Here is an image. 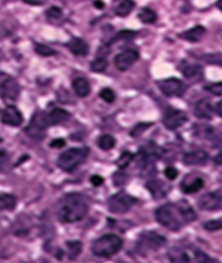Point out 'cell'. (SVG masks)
Here are the masks:
<instances>
[{"mask_svg":"<svg viewBox=\"0 0 222 263\" xmlns=\"http://www.w3.org/2000/svg\"><path fill=\"white\" fill-rule=\"evenodd\" d=\"M134 1L133 0H122L115 7V14L119 17H126L133 11Z\"/></svg>","mask_w":222,"mask_h":263,"instance_id":"24","label":"cell"},{"mask_svg":"<svg viewBox=\"0 0 222 263\" xmlns=\"http://www.w3.org/2000/svg\"><path fill=\"white\" fill-rule=\"evenodd\" d=\"M36 52H37L38 55L44 56V57H48V56H53L56 53L53 49H50V47L47 46V45H43V44H37V45H36Z\"/></svg>","mask_w":222,"mask_h":263,"instance_id":"33","label":"cell"},{"mask_svg":"<svg viewBox=\"0 0 222 263\" xmlns=\"http://www.w3.org/2000/svg\"><path fill=\"white\" fill-rule=\"evenodd\" d=\"M95 6H97V7L98 8H104V2L103 1H99V0H98V1H95Z\"/></svg>","mask_w":222,"mask_h":263,"instance_id":"46","label":"cell"},{"mask_svg":"<svg viewBox=\"0 0 222 263\" xmlns=\"http://www.w3.org/2000/svg\"><path fill=\"white\" fill-rule=\"evenodd\" d=\"M205 35H206V29L203 28V26L197 25L193 29L188 30V31L183 32L181 35V38L188 42H191V43H196V42H200L202 40V38L205 37Z\"/></svg>","mask_w":222,"mask_h":263,"instance_id":"18","label":"cell"},{"mask_svg":"<svg viewBox=\"0 0 222 263\" xmlns=\"http://www.w3.org/2000/svg\"><path fill=\"white\" fill-rule=\"evenodd\" d=\"M1 121L8 126L18 127L23 124V115L14 106H8L2 113Z\"/></svg>","mask_w":222,"mask_h":263,"instance_id":"13","label":"cell"},{"mask_svg":"<svg viewBox=\"0 0 222 263\" xmlns=\"http://www.w3.org/2000/svg\"><path fill=\"white\" fill-rule=\"evenodd\" d=\"M146 187L155 198H164L169 191V186L162 180H150Z\"/></svg>","mask_w":222,"mask_h":263,"instance_id":"16","label":"cell"},{"mask_svg":"<svg viewBox=\"0 0 222 263\" xmlns=\"http://www.w3.org/2000/svg\"><path fill=\"white\" fill-rule=\"evenodd\" d=\"M98 145L104 151H110V149H112L115 146V139L112 135H110V134H104V135L99 137Z\"/></svg>","mask_w":222,"mask_h":263,"instance_id":"27","label":"cell"},{"mask_svg":"<svg viewBox=\"0 0 222 263\" xmlns=\"http://www.w3.org/2000/svg\"><path fill=\"white\" fill-rule=\"evenodd\" d=\"M134 155L130 153V152H124L119 157L118 161H116V165H118L120 169H126L128 165L131 164V161L133 160Z\"/></svg>","mask_w":222,"mask_h":263,"instance_id":"30","label":"cell"},{"mask_svg":"<svg viewBox=\"0 0 222 263\" xmlns=\"http://www.w3.org/2000/svg\"><path fill=\"white\" fill-rule=\"evenodd\" d=\"M164 173H166V177L170 179V180H173V179H176L177 175H178V171H177L176 169H173V167H166Z\"/></svg>","mask_w":222,"mask_h":263,"instance_id":"40","label":"cell"},{"mask_svg":"<svg viewBox=\"0 0 222 263\" xmlns=\"http://www.w3.org/2000/svg\"><path fill=\"white\" fill-rule=\"evenodd\" d=\"M50 126L48 114L44 112H37L32 116L31 121H30L28 128H26V133L29 134L32 139L41 140L46 135L47 128Z\"/></svg>","mask_w":222,"mask_h":263,"instance_id":"5","label":"cell"},{"mask_svg":"<svg viewBox=\"0 0 222 263\" xmlns=\"http://www.w3.org/2000/svg\"><path fill=\"white\" fill-rule=\"evenodd\" d=\"M149 127H150V124H140V125H137V126L131 131V135L132 136L140 135V134H142L144 131L148 130Z\"/></svg>","mask_w":222,"mask_h":263,"instance_id":"37","label":"cell"},{"mask_svg":"<svg viewBox=\"0 0 222 263\" xmlns=\"http://www.w3.org/2000/svg\"><path fill=\"white\" fill-rule=\"evenodd\" d=\"M199 206L206 211L222 210V195L219 192H209L201 197Z\"/></svg>","mask_w":222,"mask_h":263,"instance_id":"10","label":"cell"},{"mask_svg":"<svg viewBox=\"0 0 222 263\" xmlns=\"http://www.w3.org/2000/svg\"><path fill=\"white\" fill-rule=\"evenodd\" d=\"M160 87L161 91L166 96L173 97V96H182L185 91V86L181 80H177L171 77V79L162 80L157 83Z\"/></svg>","mask_w":222,"mask_h":263,"instance_id":"7","label":"cell"},{"mask_svg":"<svg viewBox=\"0 0 222 263\" xmlns=\"http://www.w3.org/2000/svg\"><path fill=\"white\" fill-rule=\"evenodd\" d=\"M16 204V197L8 195V193H0V211L13 210Z\"/></svg>","mask_w":222,"mask_h":263,"instance_id":"25","label":"cell"},{"mask_svg":"<svg viewBox=\"0 0 222 263\" xmlns=\"http://www.w3.org/2000/svg\"><path fill=\"white\" fill-rule=\"evenodd\" d=\"M166 243V237L160 234H156V232H145L140 237L139 244L146 249H160V248L164 247Z\"/></svg>","mask_w":222,"mask_h":263,"instance_id":"11","label":"cell"},{"mask_svg":"<svg viewBox=\"0 0 222 263\" xmlns=\"http://www.w3.org/2000/svg\"><path fill=\"white\" fill-rule=\"evenodd\" d=\"M68 247V252L70 259H76L77 256L80 255L81 250H82V244L79 241H74V242H68L67 243Z\"/></svg>","mask_w":222,"mask_h":263,"instance_id":"29","label":"cell"},{"mask_svg":"<svg viewBox=\"0 0 222 263\" xmlns=\"http://www.w3.org/2000/svg\"><path fill=\"white\" fill-rule=\"evenodd\" d=\"M68 47L69 50L76 56H86L89 51L88 44L83 40H80V38H74V40H71L68 43Z\"/></svg>","mask_w":222,"mask_h":263,"instance_id":"20","label":"cell"},{"mask_svg":"<svg viewBox=\"0 0 222 263\" xmlns=\"http://www.w3.org/2000/svg\"><path fill=\"white\" fill-rule=\"evenodd\" d=\"M183 75H184L185 79L190 81H199L203 76V69L196 64L188 65L187 68L183 69Z\"/></svg>","mask_w":222,"mask_h":263,"instance_id":"23","label":"cell"},{"mask_svg":"<svg viewBox=\"0 0 222 263\" xmlns=\"http://www.w3.org/2000/svg\"><path fill=\"white\" fill-rule=\"evenodd\" d=\"M69 116H70V114H69L67 110L61 108H55L48 114V119H49L50 125H59L67 121Z\"/></svg>","mask_w":222,"mask_h":263,"instance_id":"21","label":"cell"},{"mask_svg":"<svg viewBox=\"0 0 222 263\" xmlns=\"http://www.w3.org/2000/svg\"><path fill=\"white\" fill-rule=\"evenodd\" d=\"M218 7L222 11V0H219V1H218Z\"/></svg>","mask_w":222,"mask_h":263,"instance_id":"47","label":"cell"},{"mask_svg":"<svg viewBox=\"0 0 222 263\" xmlns=\"http://www.w3.org/2000/svg\"><path fill=\"white\" fill-rule=\"evenodd\" d=\"M211 140L213 141V143H214L215 147L222 149V133H217V132L214 131Z\"/></svg>","mask_w":222,"mask_h":263,"instance_id":"39","label":"cell"},{"mask_svg":"<svg viewBox=\"0 0 222 263\" xmlns=\"http://www.w3.org/2000/svg\"><path fill=\"white\" fill-rule=\"evenodd\" d=\"M203 226L208 231H217V230L222 229V220H209V222L203 224Z\"/></svg>","mask_w":222,"mask_h":263,"instance_id":"35","label":"cell"},{"mask_svg":"<svg viewBox=\"0 0 222 263\" xmlns=\"http://www.w3.org/2000/svg\"><path fill=\"white\" fill-rule=\"evenodd\" d=\"M195 115L200 119H205V120H211L213 116V107L209 101L201 100L195 106Z\"/></svg>","mask_w":222,"mask_h":263,"instance_id":"17","label":"cell"},{"mask_svg":"<svg viewBox=\"0 0 222 263\" xmlns=\"http://www.w3.org/2000/svg\"><path fill=\"white\" fill-rule=\"evenodd\" d=\"M187 120V115L182 110H170V112H167L166 118H164V125H166L167 130L173 131L183 126Z\"/></svg>","mask_w":222,"mask_h":263,"instance_id":"12","label":"cell"},{"mask_svg":"<svg viewBox=\"0 0 222 263\" xmlns=\"http://www.w3.org/2000/svg\"><path fill=\"white\" fill-rule=\"evenodd\" d=\"M136 198L125 192H119L112 196L109 200V209L113 214H125L130 211L132 206L136 204Z\"/></svg>","mask_w":222,"mask_h":263,"instance_id":"6","label":"cell"},{"mask_svg":"<svg viewBox=\"0 0 222 263\" xmlns=\"http://www.w3.org/2000/svg\"><path fill=\"white\" fill-rule=\"evenodd\" d=\"M138 18H139L140 20L144 24H154L156 20H157V13L154 10H151V8H148V7H144L142 8V11L139 12V14H138Z\"/></svg>","mask_w":222,"mask_h":263,"instance_id":"26","label":"cell"},{"mask_svg":"<svg viewBox=\"0 0 222 263\" xmlns=\"http://www.w3.org/2000/svg\"><path fill=\"white\" fill-rule=\"evenodd\" d=\"M25 4H29V5H32V6H41V5H44L47 2V0H23Z\"/></svg>","mask_w":222,"mask_h":263,"instance_id":"43","label":"cell"},{"mask_svg":"<svg viewBox=\"0 0 222 263\" xmlns=\"http://www.w3.org/2000/svg\"><path fill=\"white\" fill-rule=\"evenodd\" d=\"M64 145H65V141L63 139H56L50 143V146L54 148H62Z\"/></svg>","mask_w":222,"mask_h":263,"instance_id":"42","label":"cell"},{"mask_svg":"<svg viewBox=\"0 0 222 263\" xmlns=\"http://www.w3.org/2000/svg\"><path fill=\"white\" fill-rule=\"evenodd\" d=\"M205 185V180L201 177H185L182 181L181 187L184 193H195L200 191Z\"/></svg>","mask_w":222,"mask_h":263,"instance_id":"15","label":"cell"},{"mask_svg":"<svg viewBox=\"0 0 222 263\" xmlns=\"http://www.w3.org/2000/svg\"><path fill=\"white\" fill-rule=\"evenodd\" d=\"M20 94V87L14 79H6L0 85V95L6 102H14Z\"/></svg>","mask_w":222,"mask_h":263,"instance_id":"9","label":"cell"},{"mask_svg":"<svg viewBox=\"0 0 222 263\" xmlns=\"http://www.w3.org/2000/svg\"><path fill=\"white\" fill-rule=\"evenodd\" d=\"M91 183L94 186H100V185L104 184V178L100 177V175H93L91 178Z\"/></svg>","mask_w":222,"mask_h":263,"instance_id":"41","label":"cell"},{"mask_svg":"<svg viewBox=\"0 0 222 263\" xmlns=\"http://www.w3.org/2000/svg\"><path fill=\"white\" fill-rule=\"evenodd\" d=\"M207 90L212 92L213 95H217V96H221L222 95V82L213 83V85L207 87Z\"/></svg>","mask_w":222,"mask_h":263,"instance_id":"36","label":"cell"},{"mask_svg":"<svg viewBox=\"0 0 222 263\" xmlns=\"http://www.w3.org/2000/svg\"><path fill=\"white\" fill-rule=\"evenodd\" d=\"M122 240L116 235H104L94 242L92 252L99 258H110L121 249Z\"/></svg>","mask_w":222,"mask_h":263,"instance_id":"3","label":"cell"},{"mask_svg":"<svg viewBox=\"0 0 222 263\" xmlns=\"http://www.w3.org/2000/svg\"><path fill=\"white\" fill-rule=\"evenodd\" d=\"M215 109H217V113L219 114V116H221L222 118V101H220V102L217 104V108Z\"/></svg>","mask_w":222,"mask_h":263,"instance_id":"45","label":"cell"},{"mask_svg":"<svg viewBox=\"0 0 222 263\" xmlns=\"http://www.w3.org/2000/svg\"><path fill=\"white\" fill-rule=\"evenodd\" d=\"M109 67V61L105 57L95 58L91 63V70L94 73H104Z\"/></svg>","mask_w":222,"mask_h":263,"instance_id":"28","label":"cell"},{"mask_svg":"<svg viewBox=\"0 0 222 263\" xmlns=\"http://www.w3.org/2000/svg\"><path fill=\"white\" fill-rule=\"evenodd\" d=\"M89 210L88 200L81 193H70L63 198L58 209V218L63 223L79 222L87 216Z\"/></svg>","mask_w":222,"mask_h":263,"instance_id":"2","label":"cell"},{"mask_svg":"<svg viewBox=\"0 0 222 263\" xmlns=\"http://www.w3.org/2000/svg\"><path fill=\"white\" fill-rule=\"evenodd\" d=\"M87 155H88V149L86 147L70 148L59 155L57 164H58V166L61 167L63 171L71 172L80 164H82V161L86 159Z\"/></svg>","mask_w":222,"mask_h":263,"instance_id":"4","label":"cell"},{"mask_svg":"<svg viewBox=\"0 0 222 263\" xmlns=\"http://www.w3.org/2000/svg\"><path fill=\"white\" fill-rule=\"evenodd\" d=\"M208 159L209 155L206 151L197 149V151L189 152V153L184 154V157H183V163L188 166H200L205 165Z\"/></svg>","mask_w":222,"mask_h":263,"instance_id":"14","label":"cell"},{"mask_svg":"<svg viewBox=\"0 0 222 263\" xmlns=\"http://www.w3.org/2000/svg\"><path fill=\"white\" fill-rule=\"evenodd\" d=\"M73 88L75 94L80 97H86L88 96L89 92H91V85L86 79L83 77H77L73 81Z\"/></svg>","mask_w":222,"mask_h":263,"instance_id":"19","label":"cell"},{"mask_svg":"<svg viewBox=\"0 0 222 263\" xmlns=\"http://www.w3.org/2000/svg\"><path fill=\"white\" fill-rule=\"evenodd\" d=\"M167 256H169L171 263H190L188 254L184 250H182L181 248H172L167 254Z\"/></svg>","mask_w":222,"mask_h":263,"instance_id":"22","label":"cell"},{"mask_svg":"<svg viewBox=\"0 0 222 263\" xmlns=\"http://www.w3.org/2000/svg\"><path fill=\"white\" fill-rule=\"evenodd\" d=\"M6 163H7V154L4 151H0V169L4 167Z\"/></svg>","mask_w":222,"mask_h":263,"instance_id":"44","label":"cell"},{"mask_svg":"<svg viewBox=\"0 0 222 263\" xmlns=\"http://www.w3.org/2000/svg\"><path fill=\"white\" fill-rule=\"evenodd\" d=\"M195 261L196 263H209V258L203 252L196 250L195 252Z\"/></svg>","mask_w":222,"mask_h":263,"instance_id":"38","label":"cell"},{"mask_svg":"<svg viewBox=\"0 0 222 263\" xmlns=\"http://www.w3.org/2000/svg\"><path fill=\"white\" fill-rule=\"evenodd\" d=\"M62 10L59 7H57V6H53V7H50L49 10L47 11V17L52 20L59 19V18L62 17Z\"/></svg>","mask_w":222,"mask_h":263,"instance_id":"34","label":"cell"},{"mask_svg":"<svg viewBox=\"0 0 222 263\" xmlns=\"http://www.w3.org/2000/svg\"><path fill=\"white\" fill-rule=\"evenodd\" d=\"M137 36L136 32L133 31H128V30H124V31H121L120 34H118L115 36V38H114L113 42H118V41H131L132 38H134Z\"/></svg>","mask_w":222,"mask_h":263,"instance_id":"32","label":"cell"},{"mask_svg":"<svg viewBox=\"0 0 222 263\" xmlns=\"http://www.w3.org/2000/svg\"><path fill=\"white\" fill-rule=\"evenodd\" d=\"M156 219L166 228L177 231L185 224L191 223L196 219V214L187 203H169L162 205L156 211Z\"/></svg>","mask_w":222,"mask_h":263,"instance_id":"1","label":"cell"},{"mask_svg":"<svg viewBox=\"0 0 222 263\" xmlns=\"http://www.w3.org/2000/svg\"><path fill=\"white\" fill-rule=\"evenodd\" d=\"M100 97L103 98L105 102L113 103L115 100V92H114L111 88H104L100 91Z\"/></svg>","mask_w":222,"mask_h":263,"instance_id":"31","label":"cell"},{"mask_svg":"<svg viewBox=\"0 0 222 263\" xmlns=\"http://www.w3.org/2000/svg\"><path fill=\"white\" fill-rule=\"evenodd\" d=\"M139 59V52L134 49H127L118 53L114 58V64L118 70L126 71Z\"/></svg>","mask_w":222,"mask_h":263,"instance_id":"8","label":"cell"}]
</instances>
